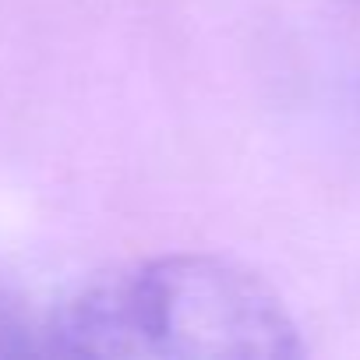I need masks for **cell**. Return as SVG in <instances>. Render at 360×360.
Listing matches in <instances>:
<instances>
[{
    "label": "cell",
    "instance_id": "obj_1",
    "mask_svg": "<svg viewBox=\"0 0 360 360\" xmlns=\"http://www.w3.org/2000/svg\"><path fill=\"white\" fill-rule=\"evenodd\" d=\"M50 349L68 356L286 360L300 335L258 276L202 255H173L106 276L50 321Z\"/></svg>",
    "mask_w": 360,
    "mask_h": 360
}]
</instances>
